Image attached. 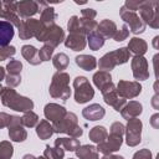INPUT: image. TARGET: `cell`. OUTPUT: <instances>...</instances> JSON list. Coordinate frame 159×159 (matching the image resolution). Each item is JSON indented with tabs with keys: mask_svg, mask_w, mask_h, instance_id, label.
I'll return each instance as SVG.
<instances>
[{
	"mask_svg": "<svg viewBox=\"0 0 159 159\" xmlns=\"http://www.w3.org/2000/svg\"><path fill=\"white\" fill-rule=\"evenodd\" d=\"M0 96H1V103L12 111L25 113V112L34 109L32 99H30L29 97L19 94L11 87H1Z\"/></svg>",
	"mask_w": 159,
	"mask_h": 159,
	"instance_id": "cell-1",
	"label": "cell"
},
{
	"mask_svg": "<svg viewBox=\"0 0 159 159\" xmlns=\"http://www.w3.org/2000/svg\"><path fill=\"white\" fill-rule=\"evenodd\" d=\"M124 133H125V125H123L120 122H113L111 124L109 135L107 137V139L103 143H99L97 145L98 152L104 155H109L119 150L123 143Z\"/></svg>",
	"mask_w": 159,
	"mask_h": 159,
	"instance_id": "cell-2",
	"label": "cell"
},
{
	"mask_svg": "<svg viewBox=\"0 0 159 159\" xmlns=\"http://www.w3.org/2000/svg\"><path fill=\"white\" fill-rule=\"evenodd\" d=\"M48 93L55 99L67 101L71 96V88H70V75L65 71H57L53 73Z\"/></svg>",
	"mask_w": 159,
	"mask_h": 159,
	"instance_id": "cell-3",
	"label": "cell"
},
{
	"mask_svg": "<svg viewBox=\"0 0 159 159\" xmlns=\"http://www.w3.org/2000/svg\"><path fill=\"white\" fill-rule=\"evenodd\" d=\"M129 57H130V51L128 50V47H120L103 55L98 61V67L101 71L109 72L116 66L127 63L129 61Z\"/></svg>",
	"mask_w": 159,
	"mask_h": 159,
	"instance_id": "cell-4",
	"label": "cell"
},
{
	"mask_svg": "<svg viewBox=\"0 0 159 159\" xmlns=\"http://www.w3.org/2000/svg\"><path fill=\"white\" fill-rule=\"evenodd\" d=\"M52 127L55 133H65L72 138H80L83 134V129L78 125V118L73 112H67L62 119L52 123Z\"/></svg>",
	"mask_w": 159,
	"mask_h": 159,
	"instance_id": "cell-5",
	"label": "cell"
},
{
	"mask_svg": "<svg viewBox=\"0 0 159 159\" xmlns=\"http://www.w3.org/2000/svg\"><path fill=\"white\" fill-rule=\"evenodd\" d=\"M36 40L39 42H43L45 45H48L53 48H56L61 42H65V31L61 26L53 24L48 26H42L41 31L37 34Z\"/></svg>",
	"mask_w": 159,
	"mask_h": 159,
	"instance_id": "cell-6",
	"label": "cell"
},
{
	"mask_svg": "<svg viewBox=\"0 0 159 159\" xmlns=\"http://www.w3.org/2000/svg\"><path fill=\"white\" fill-rule=\"evenodd\" d=\"M73 88H75V101L78 104L87 103L94 97V89L89 83L88 78L84 76H77L73 80Z\"/></svg>",
	"mask_w": 159,
	"mask_h": 159,
	"instance_id": "cell-7",
	"label": "cell"
},
{
	"mask_svg": "<svg viewBox=\"0 0 159 159\" xmlns=\"http://www.w3.org/2000/svg\"><path fill=\"white\" fill-rule=\"evenodd\" d=\"M119 15H120V19L125 22V25L129 26V31L133 32L134 35H139V34H143L145 31L147 25L137 12L128 10L123 5L119 9Z\"/></svg>",
	"mask_w": 159,
	"mask_h": 159,
	"instance_id": "cell-8",
	"label": "cell"
},
{
	"mask_svg": "<svg viewBox=\"0 0 159 159\" xmlns=\"http://www.w3.org/2000/svg\"><path fill=\"white\" fill-rule=\"evenodd\" d=\"M143 123L138 118L129 119L125 125V143L128 147H137L142 142Z\"/></svg>",
	"mask_w": 159,
	"mask_h": 159,
	"instance_id": "cell-9",
	"label": "cell"
},
{
	"mask_svg": "<svg viewBox=\"0 0 159 159\" xmlns=\"http://www.w3.org/2000/svg\"><path fill=\"white\" fill-rule=\"evenodd\" d=\"M143 87L138 81H127V80H119L117 83V92L119 97L124 99H133L138 97L142 92Z\"/></svg>",
	"mask_w": 159,
	"mask_h": 159,
	"instance_id": "cell-10",
	"label": "cell"
},
{
	"mask_svg": "<svg viewBox=\"0 0 159 159\" xmlns=\"http://www.w3.org/2000/svg\"><path fill=\"white\" fill-rule=\"evenodd\" d=\"M101 93H102V96H103L104 102H106L108 106L113 107L114 111H117V112H120V111L123 109V107L127 104V99L119 97V94H118V92H117V86H116L114 83L108 84Z\"/></svg>",
	"mask_w": 159,
	"mask_h": 159,
	"instance_id": "cell-11",
	"label": "cell"
},
{
	"mask_svg": "<svg viewBox=\"0 0 159 159\" xmlns=\"http://www.w3.org/2000/svg\"><path fill=\"white\" fill-rule=\"evenodd\" d=\"M1 19L12 24L15 27L20 29L24 20L19 16L16 11V1H1Z\"/></svg>",
	"mask_w": 159,
	"mask_h": 159,
	"instance_id": "cell-12",
	"label": "cell"
},
{
	"mask_svg": "<svg viewBox=\"0 0 159 159\" xmlns=\"http://www.w3.org/2000/svg\"><path fill=\"white\" fill-rule=\"evenodd\" d=\"M9 137L12 142L16 143H21L24 140H26L27 138V132L24 128L22 124V118L19 116H11L10 123H9Z\"/></svg>",
	"mask_w": 159,
	"mask_h": 159,
	"instance_id": "cell-13",
	"label": "cell"
},
{
	"mask_svg": "<svg viewBox=\"0 0 159 159\" xmlns=\"http://www.w3.org/2000/svg\"><path fill=\"white\" fill-rule=\"evenodd\" d=\"M42 22L37 19H27L24 20L22 26L19 29V37L20 40H30L31 37H36L37 34L42 29Z\"/></svg>",
	"mask_w": 159,
	"mask_h": 159,
	"instance_id": "cell-14",
	"label": "cell"
},
{
	"mask_svg": "<svg viewBox=\"0 0 159 159\" xmlns=\"http://www.w3.org/2000/svg\"><path fill=\"white\" fill-rule=\"evenodd\" d=\"M132 73L135 80L145 81L149 78V70H148V61L144 56H134L130 61Z\"/></svg>",
	"mask_w": 159,
	"mask_h": 159,
	"instance_id": "cell-15",
	"label": "cell"
},
{
	"mask_svg": "<svg viewBox=\"0 0 159 159\" xmlns=\"http://www.w3.org/2000/svg\"><path fill=\"white\" fill-rule=\"evenodd\" d=\"M16 11L21 19H31L35 14L41 12L40 5L37 1L34 0H22L16 1Z\"/></svg>",
	"mask_w": 159,
	"mask_h": 159,
	"instance_id": "cell-16",
	"label": "cell"
},
{
	"mask_svg": "<svg viewBox=\"0 0 159 159\" xmlns=\"http://www.w3.org/2000/svg\"><path fill=\"white\" fill-rule=\"evenodd\" d=\"M43 114L47 120L55 123V122L62 119L67 114V109L63 106H60L57 103H47L43 108Z\"/></svg>",
	"mask_w": 159,
	"mask_h": 159,
	"instance_id": "cell-17",
	"label": "cell"
},
{
	"mask_svg": "<svg viewBox=\"0 0 159 159\" xmlns=\"http://www.w3.org/2000/svg\"><path fill=\"white\" fill-rule=\"evenodd\" d=\"M87 45V37L82 34H70L65 40V46L72 51H82Z\"/></svg>",
	"mask_w": 159,
	"mask_h": 159,
	"instance_id": "cell-18",
	"label": "cell"
},
{
	"mask_svg": "<svg viewBox=\"0 0 159 159\" xmlns=\"http://www.w3.org/2000/svg\"><path fill=\"white\" fill-rule=\"evenodd\" d=\"M82 116L87 120H91V122L99 120L106 116V109L101 104L93 103V104H89V106H87L86 108L82 109Z\"/></svg>",
	"mask_w": 159,
	"mask_h": 159,
	"instance_id": "cell-19",
	"label": "cell"
},
{
	"mask_svg": "<svg viewBox=\"0 0 159 159\" xmlns=\"http://www.w3.org/2000/svg\"><path fill=\"white\" fill-rule=\"evenodd\" d=\"M143 112V106L140 102L138 101H129L124 107L123 109L120 111V114L124 119L129 120V119H133V118H138Z\"/></svg>",
	"mask_w": 159,
	"mask_h": 159,
	"instance_id": "cell-20",
	"label": "cell"
},
{
	"mask_svg": "<svg viewBox=\"0 0 159 159\" xmlns=\"http://www.w3.org/2000/svg\"><path fill=\"white\" fill-rule=\"evenodd\" d=\"M14 34H15L14 25L5 20H1L0 21V46L1 47L9 46L10 41L14 37Z\"/></svg>",
	"mask_w": 159,
	"mask_h": 159,
	"instance_id": "cell-21",
	"label": "cell"
},
{
	"mask_svg": "<svg viewBox=\"0 0 159 159\" xmlns=\"http://www.w3.org/2000/svg\"><path fill=\"white\" fill-rule=\"evenodd\" d=\"M21 55L32 66H39L42 62L39 56V50L32 45H24L21 47Z\"/></svg>",
	"mask_w": 159,
	"mask_h": 159,
	"instance_id": "cell-22",
	"label": "cell"
},
{
	"mask_svg": "<svg viewBox=\"0 0 159 159\" xmlns=\"http://www.w3.org/2000/svg\"><path fill=\"white\" fill-rule=\"evenodd\" d=\"M97 31H98L104 39H113L114 35H116V32H117L118 30H117V25H116L114 21L108 20V19H104V20H102V21L98 24Z\"/></svg>",
	"mask_w": 159,
	"mask_h": 159,
	"instance_id": "cell-23",
	"label": "cell"
},
{
	"mask_svg": "<svg viewBox=\"0 0 159 159\" xmlns=\"http://www.w3.org/2000/svg\"><path fill=\"white\" fill-rule=\"evenodd\" d=\"M127 47L132 53H134V56H143L148 51V43L140 37H132Z\"/></svg>",
	"mask_w": 159,
	"mask_h": 159,
	"instance_id": "cell-24",
	"label": "cell"
},
{
	"mask_svg": "<svg viewBox=\"0 0 159 159\" xmlns=\"http://www.w3.org/2000/svg\"><path fill=\"white\" fill-rule=\"evenodd\" d=\"M75 62L80 68H82L84 71H92L98 66L96 57L91 56V55H78V56H76Z\"/></svg>",
	"mask_w": 159,
	"mask_h": 159,
	"instance_id": "cell-25",
	"label": "cell"
},
{
	"mask_svg": "<svg viewBox=\"0 0 159 159\" xmlns=\"http://www.w3.org/2000/svg\"><path fill=\"white\" fill-rule=\"evenodd\" d=\"M139 15H140V19L145 22V25H149L154 15V1L153 0L142 1L139 7Z\"/></svg>",
	"mask_w": 159,
	"mask_h": 159,
	"instance_id": "cell-26",
	"label": "cell"
},
{
	"mask_svg": "<svg viewBox=\"0 0 159 159\" xmlns=\"http://www.w3.org/2000/svg\"><path fill=\"white\" fill-rule=\"evenodd\" d=\"M92 80H93L94 86H96L101 92H102L108 84L113 83L112 76H111V73L107 72V71H98V72H96V73L93 75Z\"/></svg>",
	"mask_w": 159,
	"mask_h": 159,
	"instance_id": "cell-27",
	"label": "cell"
},
{
	"mask_svg": "<svg viewBox=\"0 0 159 159\" xmlns=\"http://www.w3.org/2000/svg\"><path fill=\"white\" fill-rule=\"evenodd\" d=\"M98 149L94 145L91 144H84L81 145L77 150H76V155L78 159H99L98 155Z\"/></svg>",
	"mask_w": 159,
	"mask_h": 159,
	"instance_id": "cell-28",
	"label": "cell"
},
{
	"mask_svg": "<svg viewBox=\"0 0 159 159\" xmlns=\"http://www.w3.org/2000/svg\"><path fill=\"white\" fill-rule=\"evenodd\" d=\"M53 145L56 147H62L65 150H68V152H76L81 144H80V140L77 138H57L55 139V143Z\"/></svg>",
	"mask_w": 159,
	"mask_h": 159,
	"instance_id": "cell-29",
	"label": "cell"
},
{
	"mask_svg": "<svg viewBox=\"0 0 159 159\" xmlns=\"http://www.w3.org/2000/svg\"><path fill=\"white\" fill-rule=\"evenodd\" d=\"M53 133H55L53 127H52V124H50V122L47 119H41L40 123L36 125V134L42 140L48 139Z\"/></svg>",
	"mask_w": 159,
	"mask_h": 159,
	"instance_id": "cell-30",
	"label": "cell"
},
{
	"mask_svg": "<svg viewBox=\"0 0 159 159\" xmlns=\"http://www.w3.org/2000/svg\"><path fill=\"white\" fill-rule=\"evenodd\" d=\"M108 137V132L106 129V127L103 125H96L93 128H91L89 133H88V138L93 142V143H103Z\"/></svg>",
	"mask_w": 159,
	"mask_h": 159,
	"instance_id": "cell-31",
	"label": "cell"
},
{
	"mask_svg": "<svg viewBox=\"0 0 159 159\" xmlns=\"http://www.w3.org/2000/svg\"><path fill=\"white\" fill-rule=\"evenodd\" d=\"M56 19H57V14L55 12V9L52 6H46L41 10L40 21L42 22V25H45V26L53 25Z\"/></svg>",
	"mask_w": 159,
	"mask_h": 159,
	"instance_id": "cell-32",
	"label": "cell"
},
{
	"mask_svg": "<svg viewBox=\"0 0 159 159\" xmlns=\"http://www.w3.org/2000/svg\"><path fill=\"white\" fill-rule=\"evenodd\" d=\"M104 40H106V39H104L98 31H93L92 34H89V35L87 36V43H88L89 48L93 50V51L99 50V48L104 45Z\"/></svg>",
	"mask_w": 159,
	"mask_h": 159,
	"instance_id": "cell-33",
	"label": "cell"
},
{
	"mask_svg": "<svg viewBox=\"0 0 159 159\" xmlns=\"http://www.w3.org/2000/svg\"><path fill=\"white\" fill-rule=\"evenodd\" d=\"M80 27H81V32H82L84 36H88V35L92 34L93 31H97L98 22H97L96 20L81 17V19H80Z\"/></svg>",
	"mask_w": 159,
	"mask_h": 159,
	"instance_id": "cell-34",
	"label": "cell"
},
{
	"mask_svg": "<svg viewBox=\"0 0 159 159\" xmlns=\"http://www.w3.org/2000/svg\"><path fill=\"white\" fill-rule=\"evenodd\" d=\"M70 63V58L66 53L63 52H60V53H56L53 57H52V65L53 67L57 70V71H63L67 68Z\"/></svg>",
	"mask_w": 159,
	"mask_h": 159,
	"instance_id": "cell-35",
	"label": "cell"
},
{
	"mask_svg": "<svg viewBox=\"0 0 159 159\" xmlns=\"http://www.w3.org/2000/svg\"><path fill=\"white\" fill-rule=\"evenodd\" d=\"M43 155L47 159H63L65 158V149L62 147L46 145V148L43 150Z\"/></svg>",
	"mask_w": 159,
	"mask_h": 159,
	"instance_id": "cell-36",
	"label": "cell"
},
{
	"mask_svg": "<svg viewBox=\"0 0 159 159\" xmlns=\"http://www.w3.org/2000/svg\"><path fill=\"white\" fill-rule=\"evenodd\" d=\"M21 118H22V124H24V127H27V128H34V127H36V125L40 123L39 116H37L34 111L25 112Z\"/></svg>",
	"mask_w": 159,
	"mask_h": 159,
	"instance_id": "cell-37",
	"label": "cell"
},
{
	"mask_svg": "<svg viewBox=\"0 0 159 159\" xmlns=\"http://www.w3.org/2000/svg\"><path fill=\"white\" fill-rule=\"evenodd\" d=\"M14 154V147L7 140H1L0 143V159H10Z\"/></svg>",
	"mask_w": 159,
	"mask_h": 159,
	"instance_id": "cell-38",
	"label": "cell"
},
{
	"mask_svg": "<svg viewBox=\"0 0 159 159\" xmlns=\"http://www.w3.org/2000/svg\"><path fill=\"white\" fill-rule=\"evenodd\" d=\"M6 71L9 75H20L21 73V70H22V63L19 61V60H14L11 58L7 65H6Z\"/></svg>",
	"mask_w": 159,
	"mask_h": 159,
	"instance_id": "cell-39",
	"label": "cell"
},
{
	"mask_svg": "<svg viewBox=\"0 0 159 159\" xmlns=\"http://www.w3.org/2000/svg\"><path fill=\"white\" fill-rule=\"evenodd\" d=\"M67 30L70 34H82L81 27H80V17L77 15H73L70 17V20L67 22Z\"/></svg>",
	"mask_w": 159,
	"mask_h": 159,
	"instance_id": "cell-40",
	"label": "cell"
},
{
	"mask_svg": "<svg viewBox=\"0 0 159 159\" xmlns=\"http://www.w3.org/2000/svg\"><path fill=\"white\" fill-rule=\"evenodd\" d=\"M53 47L48 46V45H43L40 50H39V56L41 58L42 62H46V61H50L52 55H53Z\"/></svg>",
	"mask_w": 159,
	"mask_h": 159,
	"instance_id": "cell-41",
	"label": "cell"
},
{
	"mask_svg": "<svg viewBox=\"0 0 159 159\" xmlns=\"http://www.w3.org/2000/svg\"><path fill=\"white\" fill-rule=\"evenodd\" d=\"M16 52V48L14 46H5V47H0V61H5L10 57H12Z\"/></svg>",
	"mask_w": 159,
	"mask_h": 159,
	"instance_id": "cell-42",
	"label": "cell"
},
{
	"mask_svg": "<svg viewBox=\"0 0 159 159\" xmlns=\"http://www.w3.org/2000/svg\"><path fill=\"white\" fill-rule=\"evenodd\" d=\"M128 36H129V29H128L127 25H123V26L120 27V30H118V31L116 32L113 40L117 41V42H122V41H124Z\"/></svg>",
	"mask_w": 159,
	"mask_h": 159,
	"instance_id": "cell-43",
	"label": "cell"
},
{
	"mask_svg": "<svg viewBox=\"0 0 159 159\" xmlns=\"http://www.w3.org/2000/svg\"><path fill=\"white\" fill-rule=\"evenodd\" d=\"M5 82L7 84V87H17L20 83H21V75H6V78H5Z\"/></svg>",
	"mask_w": 159,
	"mask_h": 159,
	"instance_id": "cell-44",
	"label": "cell"
},
{
	"mask_svg": "<svg viewBox=\"0 0 159 159\" xmlns=\"http://www.w3.org/2000/svg\"><path fill=\"white\" fill-rule=\"evenodd\" d=\"M149 26L152 29H159V1H154V15Z\"/></svg>",
	"mask_w": 159,
	"mask_h": 159,
	"instance_id": "cell-45",
	"label": "cell"
},
{
	"mask_svg": "<svg viewBox=\"0 0 159 159\" xmlns=\"http://www.w3.org/2000/svg\"><path fill=\"white\" fill-rule=\"evenodd\" d=\"M132 159H153L152 158V152L149 149H147V148L140 149V150H138V152L134 153V155H133Z\"/></svg>",
	"mask_w": 159,
	"mask_h": 159,
	"instance_id": "cell-46",
	"label": "cell"
},
{
	"mask_svg": "<svg viewBox=\"0 0 159 159\" xmlns=\"http://www.w3.org/2000/svg\"><path fill=\"white\" fill-rule=\"evenodd\" d=\"M140 4H142V1H134V0H125V2H124V6L128 9V10H130V11H137V10H139V7H140Z\"/></svg>",
	"mask_w": 159,
	"mask_h": 159,
	"instance_id": "cell-47",
	"label": "cell"
},
{
	"mask_svg": "<svg viewBox=\"0 0 159 159\" xmlns=\"http://www.w3.org/2000/svg\"><path fill=\"white\" fill-rule=\"evenodd\" d=\"M81 14H82V17L91 19V20H94V17L97 16V11L94 9H91V7H87V9L81 10Z\"/></svg>",
	"mask_w": 159,
	"mask_h": 159,
	"instance_id": "cell-48",
	"label": "cell"
},
{
	"mask_svg": "<svg viewBox=\"0 0 159 159\" xmlns=\"http://www.w3.org/2000/svg\"><path fill=\"white\" fill-rule=\"evenodd\" d=\"M10 119H11V114H7V113H5V112H1V113H0V128L9 127Z\"/></svg>",
	"mask_w": 159,
	"mask_h": 159,
	"instance_id": "cell-49",
	"label": "cell"
},
{
	"mask_svg": "<svg viewBox=\"0 0 159 159\" xmlns=\"http://www.w3.org/2000/svg\"><path fill=\"white\" fill-rule=\"evenodd\" d=\"M153 68H154V75L157 81H159V52L153 56Z\"/></svg>",
	"mask_w": 159,
	"mask_h": 159,
	"instance_id": "cell-50",
	"label": "cell"
},
{
	"mask_svg": "<svg viewBox=\"0 0 159 159\" xmlns=\"http://www.w3.org/2000/svg\"><path fill=\"white\" fill-rule=\"evenodd\" d=\"M149 123L153 128L155 129H159V112L158 113H154L150 116V119H149Z\"/></svg>",
	"mask_w": 159,
	"mask_h": 159,
	"instance_id": "cell-51",
	"label": "cell"
},
{
	"mask_svg": "<svg viewBox=\"0 0 159 159\" xmlns=\"http://www.w3.org/2000/svg\"><path fill=\"white\" fill-rule=\"evenodd\" d=\"M150 104H152V107H153L154 109L159 111V94L155 93V94L152 97V99H150Z\"/></svg>",
	"mask_w": 159,
	"mask_h": 159,
	"instance_id": "cell-52",
	"label": "cell"
},
{
	"mask_svg": "<svg viewBox=\"0 0 159 159\" xmlns=\"http://www.w3.org/2000/svg\"><path fill=\"white\" fill-rule=\"evenodd\" d=\"M152 46L155 48V50H159V35L154 36L153 40H152Z\"/></svg>",
	"mask_w": 159,
	"mask_h": 159,
	"instance_id": "cell-53",
	"label": "cell"
},
{
	"mask_svg": "<svg viewBox=\"0 0 159 159\" xmlns=\"http://www.w3.org/2000/svg\"><path fill=\"white\" fill-rule=\"evenodd\" d=\"M101 159H124L122 155H114V154H109V155H104Z\"/></svg>",
	"mask_w": 159,
	"mask_h": 159,
	"instance_id": "cell-54",
	"label": "cell"
},
{
	"mask_svg": "<svg viewBox=\"0 0 159 159\" xmlns=\"http://www.w3.org/2000/svg\"><path fill=\"white\" fill-rule=\"evenodd\" d=\"M5 71H6L5 67H0V81H5V78H6Z\"/></svg>",
	"mask_w": 159,
	"mask_h": 159,
	"instance_id": "cell-55",
	"label": "cell"
},
{
	"mask_svg": "<svg viewBox=\"0 0 159 159\" xmlns=\"http://www.w3.org/2000/svg\"><path fill=\"white\" fill-rule=\"evenodd\" d=\"M22 159H37V158L34 157L32 154H25V155L22 157Z\"/></svg>",
	"mask_w": 159,
	"mask_h": 159,
	"instance_id": "cell-56",
	"label": "cell"
},
{
	"mask_svg": "<svg viewBox=\"0 0 159 159\" xmlns=\"http://www.w3.org/2000/svg\"><path fill=\"white\" fill-rule=\"evenodd\" d=\"M37 159H47V158H46V157H45V155H42V157H39V158H37Z\"/></svg>",
	"mask_w": 159,
	"mask_h": 159,
	"instance_id": "cell-57",
	"label": "cell"
},
{
	"mask_svg": "<svg viewBox=\"0 0 159 159\" xmlns=\"http://www.w3.org/2000/svg\"><path fill=\"white\" fill-rule=\"evenodd\" d=\"M155 159H159V153L157 154V158H155Z\"/></svg>",
	"mask_w": 159,
	"mask_h": 159,
	"instance_id": "cell-58",
	"label": "cell"
},
{
	"mask_svg": "<svg viewBox=\"0 0 159 159\" xmlns=\"http://www.w3.org/2000/svg\"><path fill=\"white\" fill-rule=\"evenodd\" d=\"M68 159H75V158H68Z\"/></svg>",
	"mask_w": 159,
	"mask_h": 159,
	"instance_id": "cell-59",
	"label": "cell"
}]
</instances>
